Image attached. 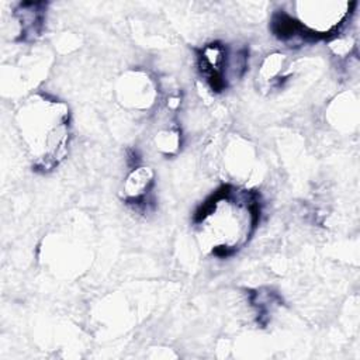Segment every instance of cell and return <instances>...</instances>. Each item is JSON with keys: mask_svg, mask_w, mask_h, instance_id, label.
<instances>
[{"mask_svg": "<svg viewBox=\"0 0 360 360\" xmlns=\"http://www.w3.org/2000/svg\"><path fill=\"white\" fill-rule=\"evenodd\" d=\"M262 214L260 194L222 184L195 210L193 222L201 245L212 256L225 259L242 249L256 231Z\"/></svg>", "mask_w": 360, "mask_h": 360, "instance_id": "1", "label": "cell"}, {"mask_svg": "<svg viewBox=\"0 0 360 360\" xmlns=\"http://www.w3.org/2000/svg\"><path fill=\"white\" fill-rule=\"evenodd\" d=\"M17 128L32 170H53L68 152L70 112L68 105L46 94H34L17 111Z\"/></svg>", "mask_w": 360, "mask_h": 360, "instance_id": "2", "label": "cell"}, {"mask_svg": "<svg viewBox=\"0 0 360 360\" xmlns=\"http://www.w3.org/2000/svg\"><path fill=\"white\" fill-rule=\"evenodd\" d=\"M294 6L295 15L281 8L270 18V31L287 44L335 38L350 20L356 3L300 1Z\"/></svg>", "mask_w": 360, "mask_h": 360, "instance_id": "3", "label": "cell"}, {"mask_svg": "<svg viewBox=\"0 0 360 360\" xmlns=\"http://www.w3.org/2000/svg\"><path fill=\"white\" fill-rule=\"evenodd\" d=\"M248 49L231 52L222 42H211L197 51V68L208 87L221 93L233 77H242L248 68Z\"/></svg>", "mask_w": 360, "mask_h": 360, "instance_id": "4", "label": "cell"}, {"mask_svg": "<svg viewBox=\"0 0 360 360\" xmlns=\"http://www.w3.org/2000/svg\"><path fill=\"white\" fill-rule=\"evenodd\" d=\"M155 174L150 167L136 166L128 174L124 183V200L125 202L136 211L149 212L155 207L153 190Z\"/></svg>", "mask_w": 360, "mask_h": 360, "instance_id": "5", "label": "cell"}, {"mask_svg": "<svg viewBox=\"0 0 360 360\" xmlns=\"http://www.w3.org/2000/svg\"><path fill=\"white\" fill-rule=\"evenodd\" d=\"M46 3H20L14 15L20 24L18 41H35L44 30Z\"/></svg>", "mask_w": 360, "mask_h": 360, "instance_id": "6", "label": "cell"}, {"mask_svg": "<svg viewBox=\"0 0 360 360\" xmlns=\"http://www.w3.org/2000/svg\"><path fill=\"white\" fill-rule=\"evenodd\" d=\"M250 297V304L256 308V314H257V321L259 323L264 325L267 318H269V312L271 311V307H269L267 304H276L280 302V297L273 292V291H266L263 292L262 290H256V291H250L249 292Z\"/></svg>", "mask_w": 360, "mask_h": 360, "instance_id": "7", "label": "cell"}]
</instances>
